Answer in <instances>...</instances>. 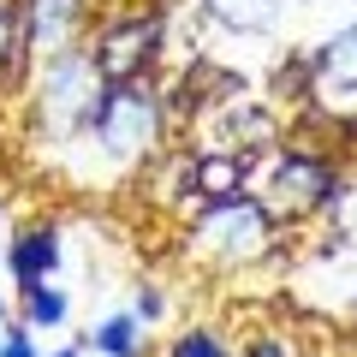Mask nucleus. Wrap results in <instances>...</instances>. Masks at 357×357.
I'll use <instances>...</instances> for the list:
<instances>
[{"label":"nucleus","instance_id":"nucleus-1","mask_svg":"<svg viewBox=\"0 0 357 357\" xmlns=\"http://www.w3.org/2000/svg\"><path fill=\"white\" fill-rule=\"evenodd\" d=\"M167 137V107H161V84L155 77H131V84H107L102 107L77 131V149H96V173L119 178L131 167H143ZM66 143V149H72Z\"/></svg>","mask_w":357,"mask_h":357},{"label":"nucleus","instance_id":"nucleus-2","mask_svg":"<svg viewBox=\"0 0 357 357\" xmlns=\"http://www.w3.org/2000/svg\"><path fill=\"white\" fill-rule=\"evenodd\" d=\"M274 244H280V220L268 215L250 191L203 203L191 215V232H185V250H191L203 268H220V274H238V268L268 262Z\"/></svg>","mask_w":357,"mask_h":357},{"label":"nucleus","instance_id":"nucleus-3","mask_svg":"<svg viewBox=\"0 0 357 357\" xmlns=\"http://www.w3.org/2000/svg\"><path fill=\"white\" fill-rule=\"evenodd\" d=\"M340 191V173L333 161L310 149H262L250 173V197L280 220V227H298V220H321Z\"/></svg>","mask_w":357,"mask_h":357},{"label":"nucleus","instance_id":"nucleus-4","mask_svg":"<svg viewBox=\"0 0 357 357\" xmlns=\"http://www.w3.org/2000/svg\"><path fill=\"white\" fill-rule=\"evenodd\" d=\"M102 72L84 48L72 54H54V60L30 66V96H36V126L48 131V143H72L77 131L96 119L102 107Z\"/></svg>","mask_w":357,"mask_h":357},{"label":"nucleus","instance_id":"nucleus-5","mask_svg":"<svg viewBox=\"0 0 357 357\" xmlns=\"http://www.w3.org/2000/svg\"><path fill=\"white\" fill-rule=\"evenodd\" d=\"M167 48V6H119L102 24H89L84 54L96 60L102 84H131V77H155Z\"/></svg>","mask_w":357,"mask_h":357},{"label":"nucleus","instance_id":"nucleus-6","mask_svg":"<svg viewBox=\"0 0 357 357\" xmlns=\"http://www.w3.org/2000/svg\"><path fill=\"white\" fill-rule=\"evenodd\" d=\"M304 54H310V77H316L310 107L333 114V126H357V18L351 24H333Z\"/></svg>","mask_w":357,"mask_h":357},{"label":"nucleus","instance_id":"nucleus-7","mask_svg":"<svg viewBox=\"0 0 357 357\" xmlns=\"http://www.w3.org/2000/svg\"><path fill=\"white\" fill-rule=\"evenodd\" d=\"M89 24H96V0H18V42L30 66L84 48Z\"/></svg>","mask_w":357,"mask_h":357},{"label":"nucleus","instance_id":"nucleus-8","mask_svg":"<svg viewBox=\"0 0 357 357\" xmlns=\"http://www.w3.org/2000/svg\"><path fill=\"white\" fill-rule=\"evenodd\" d=\"M60 262H66L60 227H24V232H13L6 250H0V268L13 274V286H42V280H54Z\"/></svg>","mask_w":357,"mask_h":357},{"label":"nucleus","instance_id":"nucleus-9","mask_svg":"<svg viewBox=\"0 0 357 357\" xmlns=\"http://www.w3.org/2000/svg\"><path fill=\"white\" fill-rule=\"evenodd\" d=\"M203 6V24L232 30V36H274L286 24V6L292 0H197Z\"/></svg>","mask_w":357,"mask_h":357},{"label":"nucleus","instance_id":"nucleus-10","mask_svg":"<svg viewBox=\"0 0 357 357\" xmlns=\"http://www.w3.org/2000/svg\"><path fill=\"white\" fill-rule=\"evenodd\" d=\"M84 351H96V357H143V351H149V328H143L131 310H114V316L89 321Z\"/></svg>","mask_w":357,"mask_h":357},{"label":"nucleus","instance_id":"nucleus-11","mask_svg":"<svg viewBox=\"0 0 357 357\" xmlns=\"http://www.w3.org/2000/svg\"><path fill=\"white\" fill-rule=\"evenodd\" d=\"M18 321H24V328H36V333L66 328V321H72V292H66V286H54V280L18 286Z\"/></svg>","mask_w":357,"mask_h":357},{"label":"nucleus","instance_id":"nucleus-12","mask_svg":"<svg viewBox=\"0 0 357 357\" xmlns=\"http://www.w3.org/2000/svg\"><path fill=\"white\" fill-rule=\"evenodd\" d=\"M24 72V42H18V0H0V77Z\"/></svg>","mask_w":357,"mask_h":357},{"label":"nucleus","instance_id":"nucleus-13","mask_svg":"<svg viewBox=\"0 0 357 357\" xmlns=\"http://www.w3.org/2000/svg\"><path fill=\"white\" fill-rule=\"evenodd\" d=\"M167 357H232V345L220 340L215 328H185V333H173Z\"/></svg>","mask_w":357,"mask_h":357},{"label":"nucleus","instance_id":"nucleus-14","mask_svg":"<svg viewBox=\"0 0 357 357\" xmlns=\"http://www.w3.org/2000/svg\"><path fill=\"white\" fill-rule=\"evenodd\" d=\"M0 357H42V345H36V328H24V321H6L0 328Z\"/></svg>","mask_w":357,"mask_h":357},{"label":"nucleus","instance_id":"nucleus-15","mask_svg":"<svg viewBox=\"0 0 357 357\" xmlns=\"http://www.w3.org/2000/svg\"><path fill=\"white\" fill-rule=\"evenodd\" d=\"M131 316H137L143 328H155V321L167 316V292H161V286H149V280H143L137 292H131Z\"/></svg>","mask_w":357,"mask_h":357},{"label":"nucleus","instance_id":"nucleus-16","mask_svg":"<svg viewBox=\"0 0 357 357\" xmlns=\"http://www.w3.org/2000/svg\"><path fill=\"white\" fill-rule=\"evenodd\" d=\"M244 357H298V351H292V340H286V333H262Z\"/></svg>","mask_w":357,"mask_h":357},{"label":"nucleus","instance_id":"nucleus-17","mask_svg":"<svg viewBox=\"0 0 357 357\" xmlns=\"http://www.w3.org/2000/svg\"><path fill=\"white\" fill-rule=\"evenodd\" d=\"M42 357H84V345H54V351H42Z\"/></svg>","mask_w":357,"mask_h":357},{"label":"nucleus","instance_id":"nucleus-18","mask_svg":"<svg viewBox=\"0 0 357 357\" xmlns=\"http://www.w3.org/2000/svg\"><path fill=\"white\" fill-rule=\"evenodd\" d=\"M6 321H13V304H6V292H0V328H6Z\"/></svg>","mask_w":357,"mask_h":357}]
</instances>
